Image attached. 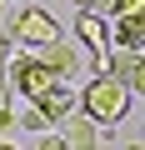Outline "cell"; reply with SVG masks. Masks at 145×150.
Segmentation results:
<instances>
[{"label": "cell", "instance_id": "6da1fadb", "mask_svg": "<svg viewBox=\"0 0 145 150\" xmlns=\"http://www.w3.org/2000/svg\"><path fill=\"white\" fill-rule=\"evenodd\" d=\"M130 85L125 80H115V75H95V80H85V90L75 95V110H85L100 130H110V125H120L125 115H130Z\"/></svg>", "mask_w": 145, "mask_h": 150}, {"label": "cell", "instance_id": "7a4b0ae2", "mask_svg": "<svg viewBox=\"0 0 145 150\" xmlns=\"http://www.w3.org/2000/svg\"><path fill=\"white\" fill-rule=\"evenodd\" d=\"M0 65H5V85H10V95H20V100H35L45 85H55L60 75L30 50V45H10L5 40V55H0Z\"/></svg>", "mask_w": 145, "mask_h": 150}, {"label": "cell", "instance_id": "3957f363", "mask_svg": "<svg viewBox=\"0 0 145 150\" xmlns=\"http://www.w3.org/2000/svg\"><path fill=\"white\" fill-rule=\"evenodd\" d=\"M5 35H10V45H30V50H35V45H45V40H55V35H60V25H55V15H50V10L25 5V10L10 20V30H5Z\"/></svg>", "mask_w": 145, "mask_h": 150}, {"label": "cell", "instance_id": "277c9868", "mask_svg": "<svg viewBox=\"0 0 145 150\" xmlns=\"http://www.w3.org/2000/svg\"><path fill=\"white\" fill-rule=\"evenodd\" d=\"M100 140H105V130H100L85 110H70V115L60 120V135H55L60 150H95Z\"/></svg>", "mask_w": 145, "mask_h": 150}, {"label": "cell", "instance_id": "5b68a950", "mask_svg": "<svg viewBox=\"0 0 145 150\" xmlns=\"http://www.w3.org/2000/svg\"><path fill=\"white\" fill-rule=\"evenodd\" d=\"M105 75L125 80V85H130V95H145V50H125V45H110Z\"/></svg>", "mask_w": 145, "mask_h": 150}, {"label": "cell", "instance_id": "8992f818", "mask_svg": "<svg viewBox=\"0 0 145 150\" xmlns=\"http://www.w3.org/2000/svg\"><path fill=\"white\" fill-rule=\"evenodd\" d=\"M75 40L85 50H105L110 45V20L100 10H90V5H75Z\"/></svg>", "mask_w": 145, "mask_h": 150}, {"label": "cell", "instance_id": "52a82bcc", "mask_svg": "<svg viewBox=\"0 0 145 150\" xmlns=\"http://www.w3.org/2000/svg\"><path fill=\"white\" fill-rule=\"evenodd\" d=\"M35 55H40V60H45V65H50V70L60 75V80H70V75L80 70V50L70 45L65 35H55V40H45V45H35Z\"/></svg>", "mask_w": 145, "mask_h": 150}, {"label": "cell", "instance_id": "ba28073f", "mask_svg": "<svg viewBox=\"0 0 145 150\" xmlns=\"http://www.w3.org/2000/svg\"><path fill=\"white\" fill-rule=\"evenodd\" d=\"M110 45H125V50H145V10H125V15H110Z\"/></svg>", "mask_w": 145, "mask_h": 150}, {"label": "cell", "instance_id": "9c48e42d", "mask_svg": "<svg viewBox=\"0 0 145 150\" xmlns=\"http://www.w3.org/2000/svg\"><path fill=\"white\" fill-rule=\"evenodd\" d=\"M35 105H40V115H45L50 125H60L70 110H75V90H70L65 80H55V85H45V90L35 95Z\"/></svg>", "mask_w": 145, "mask_h": 150}, {"label": "cell", "instance_id": "30bf717a", "mask_svg": "<svg viewBox=\"0 0 145 150\" xmlns=\"http://www.w3.org/2000/svg\"><path fill=\"white\" fill-rule=\"evenodd\" d=\"M15 125H20L25 135H40V130H45L50 120L40 115V105H35V100H20V105H15Z\"/></svg>", "mask_w": 145, "mask_h": 150}, {"label": "cell", "instance_id": "8fae6325", "mask_svg": "<svg viewBox=\"0 0 145 150\" xmlns=\"http://www.w3.org/2000/svg\"><path fill=\"white\" fill-rule=\"evenodd\" d=\"M75 5H90V0H75Z\"/></svg>", "mask_w": 145, "mask_h": 150}, {"label": "cell", "instance_id": "7c38bea8", "mask_svg": "<svg viewBox=\"0 0 145 150\" xmlns=\"http://www.w3.org/2000/svg\"><path fill=\"white\" fill-rule=\"evenodd\" d=\"M0 10H5V0H0Z\"/></svg>", "mask_w": 145, "mask_h": 150}]
</instances>
